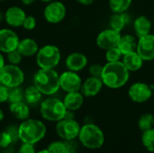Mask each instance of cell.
Returning a JSON list of instances; mask_svg holds the SVG:
<instances>
[{
	"label": "cell",
	"instance_id": "cell-35",
	"mask_svg": "<svg viewBox=\"0 0 154 153\" xmlns=\"http://www.w3.org/2000/svg\"><path fill=\"white\" fill-rule=\"evenodd\" d=\"M103 67L102 65L100 64H97V63H95V64H92L90 65L89 67V73L92 77H96V78H101V75H102V71H103Z\"/></svg>",
	"mask_w": 154,
	"mask_h": 153
},
{
	"label": "cell",
	"instance_id": "cell-5",
	"mask_svg": "<svg viewBox=\"0 0 154 153\" xmlns=\"http://www.w3.org/2000/svg\"><path fill=\"white\" fill-rule=\"evenodd\" d=\"M40 113L44 120L57 123L65 117L67 108L63 101L55 97H50L41 103Z\"/></svg>",
	"mask_w": 154,
	"mask_h": 153
},
{
	"label": "cell",
	"instance_id": "cell-11",
	"mask_svg": "<svg viewBox=\"0 0 154 153\" xmlns=\"http://www.w3.org/2000/svg\"><path fill=\"white\" fill-rule=\"evenodd\" d=\"M20 39L17 33L9 28L0 29V52L8 53L17 49Z\"/></svg>",
	"mask_w": 154,
	"mask_h": 153
},
{
	"label": "cell",
	"instance_id": "cell-6",
	"mask_svg": "<svg viewBox=\"0 0 154 153\" xmlns=\"http://www.w3.org/2000/svg\"><path fill=\"white\" fill-rule=\"evenodd\" d=\"M60 49L53 44H46L36 53V63L40 69H54L60 61Z\"/></svg>",
	"mask_w": 154,
	"mask_h": 153
},
{
	"label": "cell",
	"instance_id": "cell-21",
	"mask_svg": "<svg viewBox=\"0 0 154 153\" xmlns=\"http://www.w3.org/2000/svg\"><path fill=\"white\" fill-rule=\"evenodd\" d=\"M9 110L11 114L18 120L23 121L29 118L30 116V108L27 103L25 102H17L12 103L9 106Z\"/></svg>",
	"mask_w": 154,
	"mask_h": 153
},
{
	"label": "cell",
	"instance_id": "cell-15",
	"mask_svg": "<svg viewBox=\"0 0 154 153\" xmlns=\"http://www.w3.org/2000/svg\"><path fill=\"white\" fill-rule=\"evenodd\" d=\"M26 17L25 12L19 6H10L5 13V21L12 27L23 26V23Z\"/></svg>",
	"mask_w": 154,
	"mask_h": 153
},
{
	"label": "cell",
	"instance_id": "cell-40",
	"mask_svg": "<svg viewBox=\"0 0 154 153\" xmlns=\"http://www.w3.org/2000/svg\"><path fill=\"white\" fill-rule=\"evenodd\" d=\"M79 4L81 5H91L94 0H77Z\"/></svg>",
	"mask_w": 154,
	"mask_h": 153
},
{
	"label": "cell",
	"instance_id": "cell-18",
	"mask_svg": "<svg viewBox=\"0 0 154 153\" xmlns=\"http://www.w3.org/2000/svg\"><path fill=\"white\" fill-rule=\"evenodd\" d=\"M63 103L69 111H76L79 110L84 103V96L81 92H70L67 93L64 97Z\"/></svg>",
	"mask_w": 154,
	"mask_h": 153
},
{
	"label": "cell",
	"instance_id": "cell-47",
	"mask_svg": "<svg viewBox=\"0 0 154 153\" xmlns=\"http://www.w3.org/2000/svg\"><path fill=\"white\" fill-rule=\"evenodd\" d=\"M3 1H5V0H0V2H3Z\"/></svg>",
	"mask_w": 154,
	"mask_h": 153
},
{
	"label": "cell",
	"instance_id": "cell-17",
	"mask_svg": "<svg viewBox=\"0 0 154 153\" xmlns=\"http://www.w3.org/2000/svg\"><path fill=\"white\" fill-rule=\"evenodd\" d=\"M65 64L69 70L78 72L88 65V59L80 52H73L66 58Z\"/></svg>",
	"mask_w": 154,
	"mask_h": 153
},
{
	"label": "cell",
	"instance_id": "cell-38",
	"mask_svg": "<svg viewBox=\"0 0 154 153\" xmlns=\"http://www.w3.org/2000/svg\"><path fill=\"white\" fill-rule=\"evenodd\" d=\"M8 96H9V87L0 83V104L8 101Z\"/></svg>",
	"mask_w": 154,
	"mask_h": 153
},
{
	"label": "cell",
	"instance_id": "cell-28",
	"mask_svg": "<svg viewBox=\"0 0 154 153\" xmlns=\"http://www.w3.org/2000/svg\"><path fill=\"white\" fill-rule=\"evenodd\" d=\"M142 142L148 151L154 152V128L144 131L143 133Z\"/></svg>",
	"mask_w": 154,
	"mask_h": 153
},
{
	"label": "cell",
	"instance_id": "cell-34",
	"mask_svg": "<svg viewBox=\"0 0 154 153\" xmlns=\"http://www.w3.org/2000/svg\"><path fill=\"white\" fill-rule=\"evenodd\" d=\"M35 26H36V19L32 15H26L23 23V27L25 30L32 31L35 28Z\"/></svg>",
	"mask_w": 154,
	"mask_h": 153
},
{
	"label": "cell",
	"instance_id": "cell-46",
	"mask_svg": "<svg viewBox=\"0 0 154 153\" xmlns=\"http://www.w3.org/2000/svg\"><path fill=\"white\" fill-rule=\"evenodd\" d=\"M40 1H42V2H43V3H50V2L54 1V0H40Z\"/></svg>",
	"mask_w": 154,
	"mask_h": 153
},
{
	"label": "cell",
	"instance_id": "cell-25",
	"mask_svg": "<svg viewBox=\"0 0 154 153\" xmlns=\"http://www.w3.org/2000/svg\"><path fill=\"white\" fill-rule=\"evenodd\" d=\"M42 94L34 85L28 87L24 90V100L28 105L33 106L38 104L42 99Z\"/></svg>",
	"mask_w": 154,
	"mask_h": 153
},
{
	"label": "cell",
	"instance_id": "cell-43",
	"mask_svg": "<svg viewBox=\"0 0 154 153\" xmlns=\"http://www.w3.org/2000/svg\"><path fill=\"white\" fill-rule=\"evenodd\" d=\"M4 117H5V115H4V112L0 109V123L4 120Z\"/></svg>",
	"mask_w": 154,
	"mask_h": 153
},
{
	"label": "cell",
	"instance_id": "cell-39",
	"mask_svg": "<svg viewBox=\"0 0 154 153\" xmlns=\"http://www.w3.org/2000/svg\"><path fill=\"white\" fill-rule=\"evenodd\" d=\"M3 151L2 153H14V147L13 145L7 147V148H5V149H2Z\"/></svg>",
	"mask_w": 154,
	"mask_h": 153
},
{
	"label": "cell",
	"instance_id": "cell-44",
	"mask_svg": "<svg viewBox=\"0 0 154 153\" xmlns=\"http://www.w3.org/2000/svg\"><path fill=\"white\" fill-rule=\"evenodd\" d=\"M36 153H51L47 149H45V150H42V151H37Z\"/></svg>",
	"mask_w": 154,
	"mask_h": 153
},
{
	"label": "cell",
	"instance_id": "cell-30",
	"mask_svg": "<svg viewBox=\"0 0 154 153\" xmlns=\"http://www.w3.org/2000/svg\"><path fill=\"white\" fill-rule=\"evenodd\" d=\"M23 99H24V90H23L20 87L9 88L8 102L10 104L21 102Z\"/></svg>",
	"mask_w": 154,
	"mask_h": 153
},
{
	"label": "cell",
	"instance_id": "cell-37",
	"mask_svg": "<svg viewBox=\"0 0 154 153\" xmlns=\"http://www.w3.org/2000/svg\"><path fill=\"white\" fill-rule=\"evenodd\" d=\"M17 153H36L34 144L23 142L22 145L19 147Z\"/></svg>",
	"mask_w": 154,
	"mask_h": 153
},
{
	"label": "cell",
	"instance_id": "cell-8",
	"mask_svg": "<svg viewBox=\"0 0 154 153\" xmlns=\"http://www.w3.org/2000/svg\"><path fill=\"white\" fill-rule=\"evenodd\" d=\"M80 128L81 126L74 118H63L57 122L55 127L57 134L64 141L75 140L78 138Z\"/></svg>",
	"mask_w": 154,
	"mask_h": 153
},
{
	"label": "cell",
	"instance_id": "cell-24",
	"mask_svg": "<svg viewBox=\"0 0 154 153\" xmlns=\"http://www.w3.org/2000/svg\"><path fill=\"white\" fill-rule=\"evenodd\" d=\"M128 21V16L125 13H114L110 18V26L112 29L120 32L127 24Z\"/></svg>",
	"mask_w": 154,
	"mask_h": 153
},
{
	"label": "cell",
	"instance_id": "cell-13",
	"mask_svg": "<svg viewBox=\"0 0 154 153\" xmlns=\"http://www.w3.org/2000/svg\"><path fill=\"white\" fill-rule=\"evenodd\" d=\"M121 33L112 28L104 30L97 38V44L102 50H109L117 47L121 39Z\"/></svg>",
	"mask_w": 154,
	"mask_h": 153
},
{
	"label": "cell",
	"instance_id": "cell-31",
	"mask_svg": "<svg viewBox=\"0 0 154 153\" xmlns=\"http://www.w3.org/2000/svg\"><path fill=\"white\" fill-rule=\"evenodd\" d=\"M123 54L121 53L118 47H115L112 49H109L106 52V59L107 62H114V61H119Z\"/></svg>",
	"mask_w": 154,
	"mask_h": 153
},
{
	"label": "cell",
	"instance_id": "cell-42",
	"mask_svg": "<svg viewBox=\"0 0 154 153\" xmlns=\"http://www.w3.org/2000/svg\"><path fill=\"white\" fill-rule=\"evenodd\" d=\"M21 1L24 5H32V4H33L35 2V0H21Z\"/></svg>",
	"mask_w": 154,
	"mask_h": 153
},
{
	"label": "cell",
	"instance_id": "cell-26",
	"mask_svg": "<svg viewBox=\"0 0 154 153\" xmlns=\"http://www.w3.org/2000/svg\"><path fill=\"white\" fill-rule=\"evenodd\" d=\"M131 4L132 0H109V7L113 13H125Z\"/></svg>",
	"mask_w": 154,
	"mask_h": 153
},
{
	"label": "cell",
	"instance_id": "cell-12",
	"mask_svg": "<svg viewBox=\"0 0 154 153\" xmlns=\"http://www.w3.org/2000/svg\"><path fill=\"white\" fill-rule=\"evenodd\" d=\"M128 96L133 102L144 103L152 97V89L146 83L136 82L130 87L128 90Z\"/></svg>",
	"mask_w": 154,
	"mask_h": 153
},
{
	"label": "cell",
	"instance_id": "cell-10",
	"mask_svg": "<svg viewBox=\"0 0 154 153\" xmlns=\"http://www.w3.org/2000/svg\"><path fill=\"white\" fill-rule=\"evenodd\" d=\"M81 86L82 80L77 72L67 70L60 75V87L63 91L67 93L77 92L80 90Z\"/></svg>",
	"mask_w": 154,
	"mask_h": 153
},
{
	"label": "cell",
	"instance_id": "cell-45",
	"mask_svg": "<svg viewBox=\"0 0 154 153\" xmlns=\"http://www.w3.org/2000/svg\"><path fill=\"white\" fill-rule=\"evenodd\" d=\"M3 19H5V14H2V13H0V22H1Z\"/></svg>",
	"mask_w": 154,
	"mask_h": 153
},
{
	"label": "cell",
	"instance_id": "cell-19",
	"mask_svg": "<svg viewBox=\"0 0 154 153\" xmlns=\"http://www.w3.org/2000/svg\"><path fill=\"white\" fill-rule=\"evenodd\" d=\"M122 62L129 71H137L142 68L143 60L135 50L123 55Z\"/></svg>",
	"mask_w": 154,
	"mask_h": 153
},
{
	"label": "cell",
	"instance_id": "cell-32",
	"mask_svg": "<svg viewBox=\"0 0 154 153\" xmlns=\"http://www.w3.org/2000/svg\"><path fill=\"white\" fill-rule=\"evenodd\" d=\"M11 145H14V142L10 134L5 130L0 132V148L5 149Z\"/></svg>",
	"mask_w": 154,
	"mask_h": 153
},
{
	"label": "cell",
	"instance_id": "cell-16",
	"mask_svg": "<svg viewBox=\"0 0 154 153\" xmlns=\"http://www.w3.org/2000/svg\"><path fill=\"white\" fill-rule=\"evenodd\" d=\"M103 81L100 78L96 77H89L88 78L81 86V93L84 96L92 97L97 96L103 87Z\"/></svg>",
	"mask_w": 154,
	"mask_h": 153
},
{
	"label": "cell",
	"instance_id": "cell-36",
	"mask_svg": "<svg viewBox=\"0 0 154 153\" xmlns=\"http://www.w3.org/2000/svg\"><path fill=\"white\" fill-rule=\"evenodd\" d=\"M5 131L10 134V136L12 137V140H13V142L14 144L16 143L18 141H19V135H18V126L16 125H10L8 126Z\"/></svg>",
	"mask_w": 154,
	"mask_h": 153
},
{
	"label": "cell",
	"instance_id": "cell-27",
	"mask_svg": "<svg viewBox=\"0 0 154 153\" xmlns=\"http://www.w3.org/2000/svg\"><path fill=\"white\" fill-rule=\"evenodd\" d=\"M154 116L150 113H145L142 115L138 120V127L141 131L144 132L153 128Z\"/></svg>",
	"mask_w": 154,
	"mask_h": 153
},
{
	"label": "cell",
	"instance_id": "cell-7",
	"mask_svg": "<svg viewBox=\"0 0 154 153\" xmlns=\"http://www.w3.org/2000/svg\"><path fill=\"white\" fill-rule=\"evenodd\" d=\"M24 81V73L18 65L5 64L0 70V83L7 87H20Z\"/></svg>",
	"mask_w": 154,
	"mask_h": 153
},
{
	"label": "cell",
	"instance_id": "cell-14",
	"mask_svg": "<svg viewBox=\"0 0 154 153\" xmlns=\"http://www.w3.org/2000/svg\"><path fill=\"white\" fill-rule=\"evenodd\" d=\"M136 51L143 60H152L154 59V35L149 33L139 38Z\"/></svg>",
	"mask_w": 154,
	"mask_h": 153
},
{
	"label": "cell",
	"instance_id": "cell-29",
	"mask_svg": "<svg viewBox=\"0 0 154 153\" xmlns=\"http://www.w3.org/2000/svg\"><path fill=\"white\" fill-rule=\"evenodd\" d=\"M47 150L51 153H69L67 141H55L49 144Z\"/></svg>",
	"mask_w": 154,
	"mask_h": 153
},
{
	"label": "cell",
	"instance_id": "cell-41",
	"mask_svg": "<svg viewBox=\"0 0 154 153\" xmlns=\"http://www.w3.org/2000/svg\"><path fill=\"white\" fill-rule=\"evenodd\" d=\"M5 65V58H4V56L2 55V53L0 52V70H1V69H2Z\"/></svg>",
	"mask_w": 154,
	"mask_h": 153
},
{
	"label": "cell",
	"instance_id": "cell-2",
	"mask_svg": "<svg viewBox=\"0 0 154 153\" xmlns=\"http://www.w3.org/2000/svg\"><path fill=\"white\" fill-rule=\"evenodd\" d=\"M46 133L47 128L45 124L37 119L28 118L22 121L18 126L19 140L25 143L36 144L45 137Z\"/></svg>",
	"mask_w": 154,
	"mask_h": 153
},
{
	"label": "cell",
	"instance_id": "cell-23",
	"mask_svg": "<svg viewBox=\"0 0 154 153\" xmlns=\"http://www.w3.org/2000/svg\"><path fill=\"white\" fill-rule=\"evenodd\" d=\"M117 47L120 50L121 53L123 55H125V54H127L129 52L136 50L137 41L133 35L125 34L124 36H121V39L119 41Z\"/></svg>",
	"mask_w": 154,
	"mask_h": 153
},
{
	"label": "cell",
	"instance_id": "cell-3",
	"mask_svg": "<svg viewBox=\"0 0 154 153\" xmlns=\"http://www.w3.org/2000/svg\"><path fill=\"white\" fill-rule=\"evenodd\" d=\"M33 85L42 95H54L60 88V75L54 69H40L33 77Z\"/></svg>",
	"mask_w": 154,
	"mask_h": 153
},
{
	"label": "cell",
	"instance_id": "cell-22",
	"mask_svg": "<svg viewBox=\"0 0 154 153\" xmlns=\"http://www.w3.org/2000/svg\"><path fill=\"white\" fill-rule=\"evenodd\" d=\"M134 27L137 37L141 38L150 33V31L152 29V22L147 16L140 15L135 19L134 23Z\"/></svg>",
	"mask_w": 154,
	"mask_h": 153
},
{
	"label": "cell",
	"instance_id": "cell-9",
	"mask_svg": "<svg viewBox=\"0 0 154 153\" xmlns=\"http://www.w3.org/2000/svg\"><path fill=\"white\" fill-rule=\"evenodd\" d=\"M43 14L48 23H59L66 16V6L60 1H51L44 8Z\"/></svg>",
	"mask_w": 154,
	"mask_h": 153
},
{
	"label": "cell",
	"instance_id": "cell-1",
	"mask_svg": "<svg viewBox=\"0 0 154 153\" xmlns=\"http://www.w3.org/2000/svg\"><path fill=\"white\" fill-rule=\"evenodd\" d=\"M130 71L122 61L107 62L103 67L101 79L103 84L109 88H120L125 86L130 77Z\"/></svg>",
	"mask_w": 154,
	"mask_h": 153
},
{
	"label": "cell",
	"instance_id": "cell-20",
	"mask_svg": "<svg viewBox=\"0 0 154 153\" xmlns=\"http://www.w3.org/2000/svg\"><path fill=\"white\" fill-rule=\"evenodd\" d=\"M17 50L23 55V57H32L36 55L39 50L37 42L31 38H24L20 40Z\"/></svg>",
	"mask_w": 154,
	"mask_h": 153
},
{
	"label": "cell",
	"instance_id": "cell-48",
	"mask_svg": "<svg viewBox=\"0 0 154 153\" xmlns=\"http://www.w3.org/2000/svg\"><path fill=\"white\" fill-rule=\"evenodd\" d=\"M152 94H153V95H154V89H153V91H152Z\"/></svg>",
	"mask_w": 154,
	"mask_h": 153
},
{
	"label": "cell",
	"instance_id": "cell-4",
	"mask_svg": "<svg viewBox=\"0 0 154 153\" xmlns=\"http://www.w3.org/2000/svg\"><path fill=\"white\" fill-rule=\"evenodd\" d=\"M80 143L90 150L101 148L105 142V135L103 131L96 124H87L80 128L79 133Z\"/></svg>",
	"mask_w": 154,
	"mask_h": 153
},
{
	"label": "cell",
	"instance_id": "cell-33",
	"mask_svg": "<svg viewBox=\"0 0 154 153\" xmlns=\"http://www.w3.org/2000/svg\"><path fill=\"white\" fill-rule=\"evenodd\" d=\"M7 54V60L9 61L10 64H13V65H19L22 61V59H23V55L19 52V50L16 49L14 50H12Z\"/></svg>",
	"mask_w": 154,
	"mask_h": 153
}]
</instances>
